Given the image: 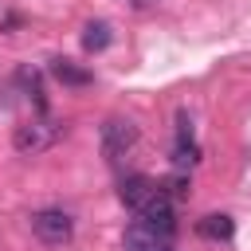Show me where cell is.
<instances>
[{
	"label": "cell",
	"mask_w": 251,
	"mask_h": 251,
	"mask_svg": "<svg viewBox=\"0 0 251 251\" xmlns=\"http://www.w3.org/2000/svg\"><path fill=\"white\" fill-rule=\"evenodd\" d=\"M51 75H55L63 86H86V82L94 78L86 67H78V63H71V59H51Z\"/></svg>",
	"instance_id": "obj_9"
},
{
	"label": "cell",
	"mask_w": 251,
	"mask_h": 251,
	"mask_svg": "<svg viewBox=\"0 0 251 251\" xmlns=\"http://www.w3.org/2000/svg\"><path fill=\"white\" fill-rule=\"evenodd\" d=\"M141 4H145V0H141Z\"/></svg>",
	"instance_id": "obj_12"
},
{
	"label": "cell",
	"mask_w": 251,
	"mask_h": 251,
	"mask_svg": "<svg viewBox=\"0 0 251 251\" xmlns=\"http://www.w3.org/2000/svg\"><path fill=\"white\" fill-rule=\"evenodd\" d=\"M133 145H137V126L129 118H106V126H102V157L118 161Z\"/></svg>",
	"instance_id": "obj_2"
},
{
	"label": "cell",
	"mask_w": 251,
	"mask_h": 251,
	"mask_svg": "<svg viewBox=\"0 0 251 251\" xmlns=\"http://www.w3.org/2000/svg\"><path fill=\"white\" fill-rule=\"evenodd\" d=\"M63 137V122H55V118H31V122H24V126H16V133H12V145L20 149V153H43V149H51L55 141Z\"/></svg>",
	"instance_id": "obj_1"
},
{
	"label": "cell",
	"mask_w": 251,
	"mask_h": 251,
	"mask_svg": "<svg viewBox=\"0 0 251 251\" xmlns=\"http://www.w3.org/2000/svg\"><path fill=\"white\" fill-rule=\"evenodd\" d=\"M176 126H180V129H176V145H173V165H176V169H192V165L200 161V149H196V141H192V122L180 114Z\"/></svg>",
	"instance_id": "obj_5"
},
{
	"label": "cell",
	"mask_w": 251,
	"mask_h": 251,
	"mask_svg": "<svg viewBox=\"0 0 251 251\" xmlns=\"http://www.w3.org/2000/svg\"><path fill=\"white\" fill-rule=\"evenodd\" d=\"M196 231H200L204 239L224 243V239H231V235H235V220H231V216H224V212H212V216H204V220L196 224Z\"/></svg>",
	"instance_id": "obj_8"
},
{
	"label": "cell",
	"mask_w": 251,
	"mask_h": 251,
	"mask_svg": "<svg viewBox=\"0 0 251 251\" xmlns=\"http://www.w3.org/2000/svg\"><path fill=\"white\" fill-rule=\"evenodd\" d=\"M118 192H122V204L137 212V208H141V204H145V200L157 192V180H149V176H141V173H137V176H126Z\"/></svg>",
	"instance_id": "obj_7"
},
{
	"label": "cell",
	"mask_w": 251,
	"mask_h": 251,
	"mask_svg": "<svg viewBox=\"0 0 251 251\" xmlns=\"http://www.w3.org/2000/svg\"><path fill=\"white\" fill-rule=\"evenodd\" d=\"M161 188H165L173 200H184V196H188V176H169Z\"/></svg>",
	"instance_id": "obj_11"
},
{
	"label": "cell",
	"mask_w": 251,
	"mask_h": 251,
	"mask_svg": "<svg viewBox=\"0 0 251 251\" xmlns=\"http://www.w3.org/2000/svg\"><path fill=\"white\" fill-rule=\"evenodd\" d=\"M137 220L141 224H149L153 231H161V235H173V227H176V216H173V196L157 184V192L137 208Z\"/></svg>",
	"instance_id": "obj_4"
},
{
	"label": "cell",
	"mask_w": 251,
	"mask_h": 251,
	"mask_svg": "<svg viewBox=\"0 0 251 251\" xmlns=\"http://www.w3.org/2000/svg\"><path fill=\"white\" fill-rule=\"evenodd\" d=\"M31 231H35L43 243L59 247V243H67V239L75 235V224H71V216H67L63 208H43V212L31 216Z\"/></svg>",
	"instance_id": "obj_3"
},
{
	"label": "cell",
	"mask_w": 251,
	"mask_h": 251,
	"mask_svg": "<svg viewBox=\"0 0 251 251\" xmlns=\"http://www.w3.org/2000/svg\"><path fill=\"white\" fill-rule=\"evenodd\" d=\"M110 39H114V35H110V24H106V20H90V24L82 27V51H90V55H94V51H106Z\"/></svg>",
	"instance_id": "obj_10"
},
{
	"label": "cell",
	"mask_w": 251,
	"mask_h": 251,
	"mask_svg": "<svg viewBox=\"0 0 251 251\" xmlns=\"http://www.w3.org/2000/svg\"><path fill=\"white\" fill-rule=\"evenodd\" d=\"M126 251H173V247H169V235L153 231L149 224H133L126 231Z\"/></svg>",
	"instance_id": "obj_6"
}]
</instances>
